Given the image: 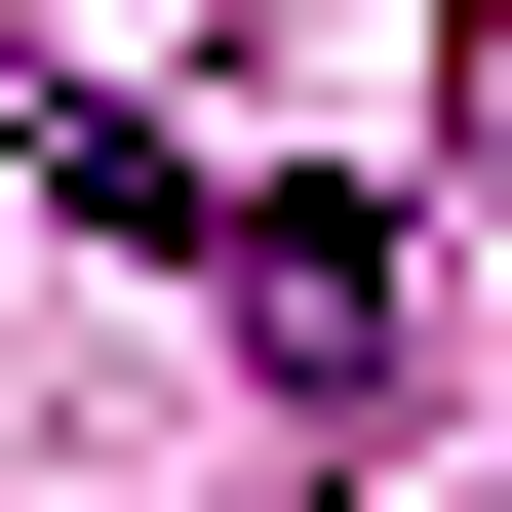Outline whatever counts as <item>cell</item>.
<instances>
[{
	"label": "cell",
	"instance_id": "6da1fadb",
	"mask_svg": "<svg viewBox=\"0 0 512 512\" xmlns=\"http://www.w3.org/2000/svg\"><path fill=\"white\" fill-rule=\"evenodd\" d=\"M158 276H237V355H276V394H394V197H197Z\"/></svg>",
	"mask_w": 512,
	"mask_h": 512
}]
</instances>
